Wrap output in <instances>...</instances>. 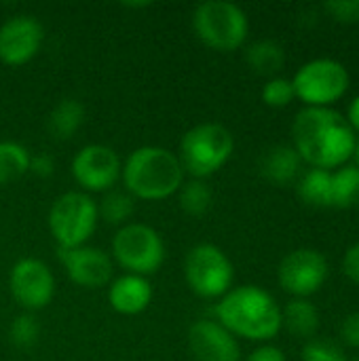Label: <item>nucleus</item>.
Segmentation results:
<instances>
[{"label":"nucleus","mask_w":359,"mask_h":361,"mask_svg":"<svg viewBox=\"0 0 359 361\" xmlns=\"http://www.w3.org/2000/svg\"><path fill=\"white\" fill-rule=\"evenodd\" d=\"M70 171L83 192H108L118 184L123 163L114 148L106 144H87L74 154Z\"/></svg>","instance_id":"nucleus-10"},{"label":"nucleus","mask_w":359,"mask_h":361,"mask_svg":"<svg viewBox=\"0 0 359 361\" xmlns=\"http://www.w3.org/2000/svg\"><path fill=\"white\" fill-rule=\"evenodd\" d=\"M298 197L307 205H315V207L332 205V171L311 167L298 182Z\"/></svg>","instance_id":"nucleus-21"},{"label":"nucleus","mask_w":359,"mask_h":361,"mask_svg":"<svg viewBox=\"0 0 359 361\" xmlns=\"http://www.w3.org/2000/svg\"><path fill=\"white\" fill-rule=\"evenodd\" d=\"M281 328L298 338H313L320 330V311L309 298H294L281 311Z\"/></svg>","instance_id":"nucleus-18"},{"label":"nucleus","mask_w":359,"mask_h":361,"mask_svg":"<svg viewBox=\"0 0 359 361\" xmlns=\"http://www.w3.org/2000/svg\"><path fill=\"white\" fill-rule=\"evenodd\" d=\"M300 165H303V159L294 146L277 144L264 152V157L260 161V173L269 182H273L277 186H286L298 178Z\"/></svg>","instance_id":"nucleus-17"},{"label":"nucleus","mask_w":359,"mask_h":361,"mask_svg":"<svg viewBox=\"0 0 359 361\" xmlns=\"http://www.w3.org/2000/svg\"><path fill=\"white\" fill-rule=\"evenodd\" d=\"M341 336L349 347L359 349V311L345 317V322L341 326Z\"/></svg>","instance_id":"nucleus-31"},{"label":"nucleus","mask_w":359,"mask_h":361,"mask_svg":"<svg viewBox=\"0 0 359 361\" xmlns=\"http://www.w3.org/2000/svg\"><path fill=\"white\" fill-rule=\"evenodd\" d=\"M353 159H355V167H359V137L355 140V148H353Z\"/></svg>","instance_id":"nucleus-35"},{"label":"nucleus","mask_w":359,"mask_h":361,"mask_svg":"<svg viewBox=\"0 0 359 361\" xmlns=\"http://www.w3.org/2000/svg\"><path fill=\"white\" fill-rule=\"evenodd\" d=\"M235 150V137L231 129L220 123H201L188 129L180 140L176 152L184 173L195 180H205L220 171Z\"/></svg>","instance_id":"nucleus-4"},{"label":"nucleus","mask_w":359,"mask_h":361,"mask_svg":"<svg viewBox=\"0 0 359 361\" xmlns=\"http://www.w3.org/2000/svg\"><path fill=\"white\" fill-rule=\"evenodd\" d=\"M359 201V167L343 165L332 173V207H351Z\"/></svg>","instance_id":"nucleus-25"},{"label":"nucleus","mask_w":359,"mask_h":361,"mask_svg":"<svg viewBox=\"0 0 359 361\" xmlns=\"http://www.w3.org/2000/svg\"><path fill=\"white\" fill-rule=\"evenodd\" d=\"M353 361H359V357H355V360H353Z\"/></svg>","instance_id":"nucleus-36"},{"label":"nucleus","mask_w":359,"mask_h":361,"mask_svg":"<svg viewBox=\"0 0 359 361\" xmlns=\"http://www.w3.org/2000/svg\"><path fill=\"white\" fill-rule=\"evenodd\" d=\"M83 123H85V106L74 97H66V99L57 102L53 106V110L49 112L47 129H49L51 137H55V140H70L76 135V131L83 127Z\"/></svg>","instance_id":"nucleus-19"},{"label":"nucleus","mask_w":359,"mask_h":361,"mask_svg":"<svg viewBox=\"0 0 359 361\" xmlns=\"http://www.w3.org/2000/svg\"><path fill=\"white\" fill-rule=\"evenodd\" d=\"M303 361H349L345 351L326 338H311L303 347Z\"/></svg>","instance_id":"nucleus-28"},{"label":"nucleus","mask_w":359,"mask_h":361,"mask_svg":"<svg viewBox=\"0 0 359 361\" xmlns=\"http://www.w3.org/2000/svg\"><path fill=\"white\" fill-rule=\"evenodd\" d=\"M347 68L332 57H317L298 68L292 78L294 93L309 108H330L349 89Z\"/></svg>","instance_id":"nucleus-9"},{"label":"nucleus","mask_w":359,"mask_h":361,"mask_svg":"<svg viewBox=\"0 0 359 361\" xmlns=\"http://www.w3.org/2000/svg\"><path fill=\"white\" fill-rule=\"evenodd\" d=\"M188 349L197 361H239V341L216 319H199L188 330Z\"/></svg>","instance_id":"nucleus-15"},{"label":"nucleus","mask_w":359,"mask_h":361,"mask_svg":"<svg viewBox=\"0 0 359 361\" xmlns=\"http://www.w3.org/2000/svg\"><path fill=\"white\" fill-rule=\"evenodd\" d=\"M184 176L178 154L165 146L135 148L121 171L123 186L135 201H163L178 195Z\"/></svg>","instance_id":"nucleus-3"},{"label":"nucleus","mask_w":359,"mask_h":361,"mask_svg":"<svg viewBox=\"0 0 359 361\" xmlns=\"http://www.w3.org/2000/svg\"><path fill=\"white\" fill-rule=\"evenodd\" d=\"M245 61L256 74L273 78L286 66V51L277 40L260 38V40H256V42H252L248 47Z\"/></svg>","instance_id":"nucleus-20"},{"label":"nucleus","mask_w":359,"mask_h":361,"mask_svg":"<svg viewBox=\"0 0 359 361\" xmlns=\"http://www.w3.org/2000/svg\"><path fill=\"white\" fill-rule=\"evenodd\" d=\"M245 361H288V357H286L284 349L264 343V345L256 347V349L248 355V360Z\"/></svg>","instance_id":"nucleus-30"},{"label":"nucleus","mask_w":359,"mask_h":361,"mask_svg":"<svg viewBox=\"0 0 359 361\" xmlns=\"http://www.w3.org/2000/svg\"><path fill=\"white\" fill-rule=\"evenodd\" d=\"M57 258L72 283L87 290H99L112 281L114 262L108 252L93 247V245H80L72 250H57Z\"/></svg>","instance_id":"nucleus-14"},{"label":"nucleus","mask_w":359,"mask_h":361,"mask_svg":"<svg viewBox=\"0 0 359 361\" xmlns=\"http://www.w3.org/2000/svg\"><path fill=\"white\" fill-rule=\"evenodd\" d=\"M184 279L190 292L199 298L220 300L233 290L235 267L218 245L199 243L184 258Z\"/></svg>","instance_id":"nucleus-8"},{"label":"nucleus","mask_w":359,"mask_h":361,"mask_svg":"<svg viewBox=\"0 0 359 361\" xmlns=\"http://www.w3.org/2000/svg\"><path fill=\"white\" fill-rule=\"evenodd\" d=\"M152 302V286L148 277L123 273L108 283V305L118 315H140Z\"/></svg>","instance_id":"nucleus-16"},{"label":"nucleus","mask_w":359,"mask_h":361,"mask_svg":"<svg viewBox=\"0 0 359 361\" xmlns=\"http://www.w3.org/2000/svg\"><path fill=\"white\" fill-rule=\"evenodd\" d=\"M262 102L271 108H286L294 97V85L292 78H284V76H273L264 82L262 93H260Z\"/></svg>","instance_id":"nucleus-27"},{"label":"nucleus","mask_w":359,"mask_h":361,"mask_svg":"<svg viewBox=\"0 0 359 361\" xmlns=\"http://www.w3.org/2000/svg\"><path fill=\"white\" fill-rule=\"evenodd\" d=\"M216 322L235 338L267 343L281 330V309L277 300L260 286H239L226 292L216 309Z\"/></svg>","instance_id":"nucleus-2"},{"label":"nucleus","mask_w":359,"mask_h":361,"mask_svg":"<svg viewBox=\"0 0 359 361\" xmlns=\"http://www.w3.org/2000/svg\"><path fill=\"white\" fill-rule=\"evenodd\" d=\"M326 13L332 15L341 23H358L359 0H330L324 4Z\"/></svg>","instance_id":"nucleus-29"},{"label":"nucleus","mask_w":359,"mask_h":361,"mask_svg":"<svg viewBox=\"0 0 359 361\" xmlns=\"http://www.w3.org/2000/svg\"><path fill=\"white\" fill-rule=\"evenodd\" d=\"M343 273L353 281L359 283V241L353 243L347 252H345V258H343Z\"/></svg>","instance_id":"nucleus-32"},{"label":"nucleus","mask_w":359,"mask_h":361,"mask_svg":"<svg viewBox=\"0 0 359 361\" xmlns=\"http://www.w3.org/2000/svg\"><path fill=\"white\" fill-rule=\"evenodd\" d=\"M8 338L17 349H32L40 338V326L38 319L32 313H21L11 322Z\"/></svg>","instance_id":"nucleus-26"},{"label":"nucleus","mask_w":359,"mask_h":361,"mask_svg":"<svg viewBox=\"0 0 359 361\" xmlns=\"http://www.w3.org/2000/svg\"><path fill=\"white\" fill-rule=\"evenodd\" d=\"M53 171H55V161L49 154H36L30 159V171L28 173H34L38 178H51Z\"/></svg>","instance_id":"nucleus-33"},{"label":"nucleus","mask_w":359,"mask_h":361,"mask_svg":"<svg viewBox=\"0 0 359 361\" xmlns=\"http://www.w3.org/2000/svg\"><path fill=\"white\" fill-rule=\"evenodd\" d=\"M294 148L317 169L343 167L353 157L355 131L334 108H303L292 123Z\"/></svg>","instance_id":"nucleus-1"},{"label":"nucleus","mask_w":359,"mask_h":361,"mask_svg":"<svg viewBox=\"0 0 359 361\" xmlns=\"http://www.w3.org/2000/svg\"><path fill=\"white\" fill-rule=\"evenodd\" d=\"M44 40L42 23L32 15H13L0 25V61L19 68L32 61Z\"/></svg>","instance_id":"nucleus-13"},{"label":"nucleus","mask_w":359,"mask_h":361,"mask_svg":"<svg viewBox=\"0 0 359 361\" xmlns=\"http://www.w3.org/2000/svg\"><path fill=\"white\" fill-rule=\"evenodd\" d=\"M30 150L13 140L0 142V186L13 184L30 171Z\"/></svg>","instance_id":"nucleus-22"},{"label":"nucleus","mask_w":359,"mask_h":361,"mask_svg":"<svg viewBox=\"0 0 359 361\" xmlns=\"http://www.w3.org/2000/svg\"><path fill=\"white\" fill-rule=\"evenodd\" d=\"M47 222L57 250L87 245L99 222L97 203L83 190H68L53 201Z\"/></svg>","instance_id":"nucleus-6"},{"label":"nucleus","mask_w":359,"mask_h":361,"mask_svg":"<svg viewBox=\"0 0 359 361\" xmlns=\"http://www.w3.org/2000/svg\"><path fill=\"white\" fill-rule=\"evenodd\" d=\"M178 203L182 207V212L186 216L199 218L205 216L212 209L214 203V192L212 188L205 184V180H184V184L178 190Z\"/></svg>","instance_id":"nucleus-24"},{"label":"nucleus","mask_w":359,"mask_h":361,"mask_svg":"<svg viewBox=\"0 0 359 361\" xmlns=\"http://www.w3.org/2000/svg\"><path fill=\"white\" fill-rule=\"evenodd\" d=\"M347 123L351 125V129L353 131H359V95H355L353 99H351V104H349V108H347Z\"/></svg>","instance_id":"nucleus-34"},{"label":"nucleus","mask_w":359,"mask_h":361,"mask_svg":"<svg viewBox=\"0 0 359 361\" xmlns=\"http://www.w3.org/2000/svg\"><path fill=\"white\" fill-rule=\"evenodd\" d=\"M328 279V260L322 252L300 247L284 256L277 269L279 286L294 298L317 294Z\"/></svg>","instance_id":"nucleus-12"},{"label":"nucleus","mask_w":359,"mask_h":361,"mask_svg":"<svg viewBox=\"0 0 359 361\" xmlns=\"http://www.w3.org/2000/svg\"><path fill=\"white\" fill-rule=\"evenodd\" d=\"M193 30L197 38L220 53H231L243 47L250 21L245 11L229 0H205L193 11Z\"/></svg>","instance_id":"nucleus-5"},{"label":"nucleus","mask_w":359,"mask_h":361,"mask_svg":"<svg viewBox=\"0 0 359 361\" xmlns=\"http://www.w3.org/2000/svg\"><path fill=\"white\" fill-rule=\"evenodd\" d=\"M110 258L125 273L150 277L165 262V241L157 228L144 222H129L114 233Z\"/></svg>","instance_id":"nucleus-7"},{"label":"nucleus","mask_w":359,"mask_h":361,"mask_svg":"<svg viewBox=\"0 0 359 361\" xmlns=\"http://www.w3.org/2000/svg\"><path fill=\"white\" fill-rule=\"evenodd\" d=\"M8 290L13 300L25 313L34 315L49 307L55 296L53 271L40 258H21L11 269Z\"/></svg>","instance_id":"nucleus-11"},{"label":"nucleus","mask_w":359,"mask_h":361,"mask_svg":"<svg viewBox=\"0 0 359 361\" xmlns=\"http://www.w3.org/2000/svg\"><path fill=\"white\" fill-rule=\"evenodd\" d=\"M97 214L106 224L112 226H125L135 214V199L123 188V190H108L104 192L102 201L97 203Z\"/></svg>","instance_id":"nucleus-23"}]
</instances>
